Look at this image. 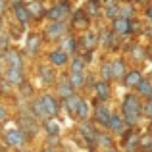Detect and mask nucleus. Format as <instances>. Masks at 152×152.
Masks as SVG:
<instances>
[{
  "label": "nucleus",
  "mask_w": 152,
  "mask_h": 152,
  "mask_svg": "<svg viewBox=\"0 0 152 152\" xmlns=\"http://www.w3.org/2000/svg\"><path fill=\"white\" fill-rule=\"evenodd\" d=\"M83 83H85V77H83V71H71L69 85H71V87H81Z\"/></svg>",
  "instance_id": "bb28decb"
},
{
  "label": "nucleus",
  "mask_w": 152,
  "mask_h": 152,
  "mask_svg": "<svg viewBox=\"0 0 152 152\" xmlns=\"http://www.w3.org/2000/svg\"><path fill=\"white\" fill-rule=\"evenodd\" d=\"M133 2H139V4H146L148 0H133Z\"/></svg>",
  "instance_id": "49530a36"
},
{
  "label": "nucleus",
  "mask_w": 152,
  "mask_h": 152,
  "mask_svg": "<svg viewBox=\"0 0 152 152\" xmlns=\"http://www.w3.org/2000/svg\"><path fill=\"white\" fill-rule=\"evenodd\" d=\"M94 91H96V94H98L100 100H106V98L110 96V87H108L106 81H98L96 85H94Z\"/></svg>",
  "instance_id": "a211bd4d"
},
{
  "label": "nucleus",
  "mask_w": 152,
  "mask_h": 152,
  "mask_svg": "<svg viewBox=\"0 0 152 152\" xmlns=\"http://www.w3.org/2000/svg\"><path fill=\"white\" fill-rule=\"evenodd\" d=\"M27 12H29V15H33V18H42V15H45V8H42V4L39 2V0H29Z\"/></svg>",
  "instance_id": "9b49d317"
},
{
  "label": "nucleus",
  "mask_w": 152,
  "mask_h": 152,
  "mask_svg": "<svg viewBox=\"0 0 152 152\" xmlns=\"http://www.w3.org/2000/svg\"><path fill=\"white\" fill-rule=\"evenodd\" d=\"M87 114H89V106H87V102L81 98V100H79L77 110H75V115H77V118H81V119H85V118H87Z\"/></svg>",
  "instance_id": "cd10ccee"
},
{
  "label": "nucleus",
  "mask_w": 152,
  "mask_h": 152,
  "mask_svg": "<svg viewBox=\"0 0 152 152\" xmlns=\"http://www.w3.org/2000/svg\"><path fill=\"white\" fill-rule=\"evenodd\" d=\"M6 60L10 64V67H21V56H19L18 50H14V48L6 50Z\"/></svg>",
  "instance_id": "ddd939ff"
},
{
  "label": "nucleus",
  "mask_w": 152,
  "mask_h": 152,
  "mask_svg": "<svg viewBox=\"0 0 152 152\" xmlns=\"http://www.w3.org/2000/svg\"><path fill=\"white\" fill-rule=\"evenodd\" d=\"M41 102H42V108H45V112H46L48 118H54V115L58 114V102H56L50 94H45V96L41 98Z\"/></svg>",
  "instance_id": "39448f33"
},
{
  "label": "nucleus",
  "mask_w": 152,
  "mask_h": 152,
  "mask_svg": "<svg viewBox=\"0 0 152 152\" xmlns=\"http://www.w3.org/2000/svg\"><path fill=\"white\" fill-rule=\"evenodd\" d=\"M83 67H85V60L83 58H75L71 62V71H83Z\"/></svg>",
  "instance_id": "72a5a7b5"
},
{
  "label": "nucleus",
  "mask_w": 152,
  "mask_h": 152,
  "mask_svg": "<svg viewBox=\"0 0 152 152\" xmlns=\"http://www.w3.org/2000/svg\"><path fill=\"white\" fill-rule=\"evenodd\" d=\"M100 73H102L104 81H106V79H112V69H110V64H102V67H100Z\"/></svg>",
  "instance_id": "c9c22d12"
},
{
  "label": "nucleus",
  "mask_w": 152,
  "mask_h": 152,
  "mask_svg": "<svg viewBox=\"0 0 152 152\" xmlns=\"http://www.w3.org/2000/svg\"><path fill=\"white\" fill-rule=\"evenodd\" d=\"M0 81H2V71H0Z\"/></svg>",
  "instance_id": "8fccbe9b"
},
{
  "label": "nucleus",
  "mask_w": 152,
  "mask_h": 152,
  "mask_svg": "<svg viewBox=\"0 0 152 152\" xmlns=\"http://www.w3.org/2000/svg\"><path fill=\"white\" fill-rule=\"evenodd\" d=\"M58 93H60L62 98H66V96H69V94L73 93V87H71L69 83H62V85L58 87Z\"/></svg>",
  "instance_id": "c756f323"
},
{
  "label": "nucleus",
  "mask_w": 152,
  "mask_h": 152,
  "mask_svg": "<svg viewBox=\"0 0 152 152\" xmlns=\"http://www.w3.org/2000/svg\"><path fill=\"white\" fill-rule=\"evenodd\" d=\"M142 108H145V110H142L145 115H152V100H150V98H146V104Z\"/></svg>",
  "instance_id": "58836bf2"
},
{
  "label": "nucleus",
  "mask_w": 152,
  "mask_h": 152,
  "mask_svg": "<svg viewBox=\"0 0 152 152\" xmlns=\"http://www.w3.org/2000/svg\"><path fill=\"white\" fill-rule=\"evenodd\" d=\"M139 142H142V146H145V148H148V146H150V137L146 135V137H142V141H139Z\"/></svg>",
  "instance_id": "79ce46f5"
},
{
  "label": "nucleus",
  "mask_w": 152,
  "mask_h": 152,
  "mask_svg": "<svg viewBox=\"0 0 152 152\" xmlns=\"http://www.w3.org/2000/svg\"><path fill=\"white\" fill-rule=\"evenodd\" d=\"M39 46H41V37L39 35H29V39H27V52L29 54H37Z\"/></svg>",
  "instance_id": "dca6fc26"
},
{
  "label": "nucleus",
  "mask_w": 152,
  "mask_h": 152,
  "mask_svg": "<svg viewBox=\"0 0 152 152\" xmlns=\"http://www.w3.org/2000/svg\"><path fill=\"white\" fill-rule=\"evenodd\" d=\"M31 108H33V112L39 115V118H48V115H46V112H45V108H42V102L41 100H35Z\"/></svg>",
  "instance_id": "7c9ffc66"
},
{
  "label": "nucleus",
  "mask_w": 152,
  "mask_h": 152,
  "mask_svg": "<svg viewBox=\"0 0 152 152\" xmlns=\"http://www.w3.org/2000/svg\"><path fill=\"white\" fill-rule=\"evenodd\" d=\"M135 145L139 146V137H135V135H129V139L125 141V148H127V152H135Z\"/></svg>",
  "instance_id": "2f4dec72"
},
{
  "label": "nucleus",
  "mask_w": 152,
  "mask_h": 152,
  "mask_svg": "<svg viewBox=\"0 0 152 152\" xmlns=\"http://www.w3.org/2000/svg\"><path fill=\"white\" fill-rule=\"evenodd\" d=\"M123 77H125V85H127V87H137L139 81L142 79V75L139 73V71H129V73L123 75Z\"/></svg>",
  "instance_id": "412c9836"
},
{
  "label": "nucleus",
  "mask_w": 152,
  "mask_h": 152,
  "mask_svg": "<svg viewBox=\"0 0 152 152\" xmlns=\"http://www.w3.org/2000/svg\"><path fill=\"white\" fill-rule=\"evenodd\" d=\"M64 100H66V108L69 110V114L75 115V110H77V106H79V100H81V96H77V94L71 93L69 96H66Z\"/></svg>",
  "instance_id": "f3484780"
},
{
  "label": "nucleus",
  "mask_w": 152,
  "mask_h": 152,
  "mask_svg": "<svg viewBox=\"0 0 152 152\" xmlns=\"http://www.w3.org/2000/svg\"><path fill=\"white\" fill-rule=\"evenodd\" d=\"M8 118V114H6V110H4L2 106H0V121H4V119Z\"/></svg>",
  "instance_id": "37998d69"
},
{
  "label": "nucleus",
  "mask_w": 152,
  "mask_h": 152,
  "mask_svg": "<svg viewBox=\"0 0 152 152\" xmlns=\"http://www.w3.org/2000/svg\"><path fill=\"white\" fill-rule=\"evenodd\" d=\"M87 25H89V15L85 14V12H75L73 15V27L75 29H87Z\"/></svg>",
  "instance_id": "f8f14e48"
},
{
  "label": "nucleus",
  "mask_w": 152,
  "mask_h": 152,
  "mask_svg": "<svg viewBox=\"0 0 152 152\" xmlns=\"http://www.w3.org/2000/svg\"><path fill=\"white\" fill-rule=\"evenodd\" d=\"M8 50V39H2L0 41V52H6Z\"/></svg>",
  "instance_id": "a19ab883"
},
{
  "label": "nucleus",
  "mask_w": 152,
  "mask_h": 152,
  "mask_svg": "<svg viewBox=\"0 0 152 152\" xmlns=\"http://www.w3.org/2000/svg\"><path fill=\"white\" fill-rule=\"evenodd\" d=\"M118 14H119V8H118V4L110 2V4H108V8H106V15H108V18H115Z\"/></svg>",
  "instance_id": "473e14b6"
},
{
  "label": "nucleus",
  "mask_w": 152,
  "mask_h": 152,
  "mask_svg": "<svg viewBox=\"0 0 152 152\" xmlns=\"http://www.w3.org/2000/svg\"><path fill=\"white\" fill-rule=\"evenodd\" d=\"M4 10H6V0H0V15L4 14Z\"/></svg>",
  "instance_id": "c03bdc74"
},
{
  "label": "nucleus",
  "mask_w": 152,
  "mask_h": 152,
  "mask_svg": "<svg viewBox=\"0 0 152 152\" xmlns=\"http://www.w3.org/2000/svg\"><path fill=\"white\" fill-rule=\"evenodd\" d=\"M106 152H118V150H114V148H110V150H106Z\"/></svg>",
  "instance_id": "09e8293b"
},
{
  "label": "nucleus",
  "mask_w": 152,
  "mask_h": 152,
  "mask_svg": "<svg viewBox=\"0 0 152 152\" xmlns=\"http://www.w3.org/2000/svg\"><path fill=\"white\" fill-rule=\"evenodd\" d=\"M96 142L102 146H106V148H112V139L106 137V135H96Z\"/></svg>",
  "instance_id": "f704fd0d"
},
{
  "label": "nucleus",
  "mask_w": 152,
  "mask_h": 152,
  "mask_svg": "<svg viewBox=\"0 0 152 152\" xmlns=\"http://www.w3.org/2000/svg\"><path fill=\"white\" fill-rule=\"evenodd\" d=\"M64 31H66V25L62 21H52L46 27V39H58L64 35Z\"/></svg>",
  "instance_id": "423d86ee"
},
{
  "label": "nucleus",
  "mask_w": 152,
  "mask_h": 152,
  "mask_svg": "<svg viewBox=\"0 0 152 152\" xmlns=\"http://www.w3.org/2000/svg\"><path fill=\"white\" fill-rule=\"evenodd\" d=\"M114 33L115 35H127L129 33V19L127 18H115L114 19Z\"/></svg>",
  "instance_id": "6e6552de"
},
{
  "label": "nucleus",
  "mask_w": 152,
  "mask_h": 152,
  "mask_svg": "<svg viewBox=\"0 0 152 152\" xmlns=\"http://www.w3.org/2000/svg\"><path fill=\"white\" fill-rule=\"evenodd\" d=\"M81 131H83V135H85V139H87V141H89L91 142V145H96V131H94L93 129V127H89V125H87V123H85V125H81Z\"/></svg>",
  "instance_id": "5701e85b"
},
{
  "label": "nucleus",
  "mask_w": 152,
  "mask_h": 152,
  "mask_svg": "<svg viewBox=\"0 0 152 152\" xmlns=\"http://www.w3.org/2000/svg\"><path fill=\"white\" fill-rule=\"evenodd\" d=\"M50 62L54 64V66H66L67 64V54L64 50H54V52H50Z\"/></svg>",
  "instance_id": "4468645a"
},
{
  "label": "nucleus",
  "mask_w": 152,
  "mask_h": 152,
  "mask_svg": "<svg viewBox=\"0 0 152 152\" xmlns=\"http://www.w3.org/2000/svg\"><path fill=\"white\" fill-rule=\"evenodd\" d=\"M23 2V0H10V4H12V8H14V6H18V4H21Z\"/></svg>",
  "instance_id": "a18cd8bd"
},
{
  "label": "nucleus",
  "mask_w": 152,
  "mask_h": 152,
  "mask_svg": "<svg viewBox=\"0 0 152 152\" xmlns=\"http://www.w3.org/2000/svg\"><path fill=\"white\" fill-rule=\"evenodd\" d=\"M45 129H46V133H48L50 137H54V135L60 133V123L54 121V119H46L45 121Z\"/></svg>",
  "instance_id": "b1692460"
},
{
  "label": "nucleus",
  "mask_w": 152,
  "mask_h": 152,
  "mask_svg": "<svg viewBox=\"0 0 152 152\" xmlns=\"http://www.w3.org/2000/svg\"><path fill=\"white\" fill-rule=\"evenodd\" d=\"M137 91L145 98H150L152 96V85H150V81H148V79H141V81H139V85H137Z\"/></svg>",
  "instance_id": "6ab92c4d"
},
{
  "label": "nucleus",
  "mask_w": 152,
  "mask_h": 152,
  "mask_svg": "<svg viewBox=\"0 0 152 152\" xmlns=\"http://www.w3.org/2000/svg\"><path fill=\"white\" fill-rule=\"evenodd\" d=\"M14 14H15V18L19 19V23H21V25H25V23L29 21V12H27V8L21 6V4L14 6Z\"/></svg>",
  "instance_id": "2eb2a0df"
},
{
  "label": "nucleus",
  "mask_w": 152,
  "mask_h": 152,
  "mask_svg": "<svg viewBox=\"0 0 152 152\" xmlns=\"http://www.w3.org/2000/svg\"><path fill=\"white\" fill-rule=\"evenodd\" d=\"M108 119H110V112H108L106 106H98L96 108V121L100 123V125H106Z\"/></svg>",
  "instance_id": "4be33fe9"
},
{
  "label": "nucleus",
  "mask_w": 152,
  "mask_h": 152,
  "mask_svg": "<svg viewBox=\"0 0 152 152\" xmlns=\"http://www.w3.org/2000/svg\"><path fill=\"white\" fill-rule=\"evenodd\" d=\"M0 27H2V23H0Z\"/></svg>",
  "instance_id": "3c124183"
},
{
  "label": "nucleus",
  "mask_w": 152,
  "mask_h": 152,
  "mask_svg": "<svg viewBox=\"0 0 152 152\" xmlns=\"http://www.w3.org/2000/svg\"><path fill=\"white\" fill-rule=\"evenodd\" d=\"M110 69H112V79H121L125 75V64L121 60H114V62H110Z\"/></svg>",
  "instance_id": "1a4fd4ad"
},
{
  "label": "nucleus",
  "mask_w": 152,
  "mask_h": 152,
  "mask_svg": "<svg viewBox=\"0 0 152 152\" xmlns=\"http://www.w3.org/2000/svg\"><path fill=\"white\" fill-rule=\"evenodd\" d=\"M62 46H64L62 50L66 52V54H67V52H73V50H75V46H77V41H75L73 37H67L66 41H64V45H62Z\"/></svg>",
  "instance_id": "c85d7f7f"
},
{
  "label": "nucleus",
  "mask_w": 152,
  "mask_h": 152,
  "mask_svg": "<svg viewBox=\"0 0 152 152\" xmlns=\"http://www.w3.org/2000/svg\"><path fill=\"white\" fill-rule=\"evenodd\" d=\"M67 14H69V4L62 0V2H58L54 8H50L46 15H48L52 21H64V18H66Z\"/></svg>",
  "instance_id": "7ed1b4c3"
},
{
  "label": "nucleus",
  "mask_w": 152,
  "mask_h": 152,
  "mask_svg": "<svg viewBox=\"0 0 152 152\" xmlns=\"http://www.w3.org/2000/svg\"><path fill=\"white\" fill-rule=\"evenodd\" d=\"M19 87H21V94H23V96H29V94H31V91H33V87H31V85H27V83H25V79H23V81L19 83Z\"/></svg>",
  "instance_id": "e433bc0d"
},
{
  "label": "nucleus",
  "mask_w": 152,
  "mask_h": 152,
  "mask_svg": "<svg viewBox=\"0 0 152 152\" xmlns=\"http://www.w3.org/2000/svg\"><path fill=\"white\" fill-rule=\"evenodd\" d=\"M85 14L87 15H98L100 14V8H98L96 0H89V2L85 4Z\"/></svg>",
  "instance_id": "a878e982"
},
{
  "label": "nucleus",
  "mask_w": 152,
  "mask_h": 152,
  "mask_svg": "<svg viewBox=\"0 0 152 152\" xmlns=\"http://www.w3.org/2000/svg\"><path fill=\"white\" fill-rule=\"evenodd\" d=\"M25 141H27V137L19 129H12V131H8V133H6V142L10 146H15V148H18V146H21Z\"/></svg>",
  "instance_id": "20e7f679"
},
{
  "label": "nucleus",
  "mask_w": 152,
  "mask_h": 152,
  "mask_svg": "<svg viewBox=\"0 0 152 152\" xmlns=\"http://www.w3.org/2000/svg\"><path fill=\"white\" fill-rule=\"evenodd\" d=\"M131 54H133L135 58H145V50H142L141 46H137V48H133V50H131Z\"/></svg>",
  "instance_id": "ea45409f"
},
{
  "label": "nucleus",
  "mask_w": 152,
  "mask_h": 152,
  "mask_svg": "<svg viewBox=\"0 0 152 152\" xmlns=\"http://www.w3.org/2000/svg\"><path fill=\"white\" fill-rule=\"evenodd\" d=\"M131 14H133V8H131V6H123L121 10H119V15H121V18H127V19H129Z\"/></svg>",
  "instance_id": "4c0bfd02"
},
{
  "label": "nucleus",
  "mask_w": 152,
  "mask_h": 152,
  "mask_svg": "<svg viewBox=\"0 0 152 152\" xmlns=\"http://www.w3.org/2000/svg\"><path fill=\"white\" fill-rule=\"evenodd\" d=\"M54 71L50 69L48 66H42L41 67V79H42V83H45V85H52V83H54Z\"/></svg>",
  "instance_id": "aec40b11"
},
{
  "label": "nucleus",
  "mask_w": 152,
  "mask_h": 152,
  "mask_svg": "<svg viewBox=\"0 0 152 152\" xmlns=\"http://www.w3.org/2000/svg\"><path fill=\"white\" fill-rule=\"evenodd\" d=\"M96 2H98V0H96Z\"/></svg>",
  "instance_id": "603ef678"
},
{
  "label": "nucleus",
  "mask_w": 152,
  "mask_h": 152,
  "mask_svg": "<svg viewBox=\"0 0 152 152\" xmlns=\"http://www.w3.org/2000/svg\"><path fill=\"white\" fill-rule=\"evenodd\" d=\"M123 123H125V121H123L118 114H114V115H110V119H108L106 125L110 127L114 133H123V129H125V125H123Z\"/></svg>",
  "instance_id": "9d476101"
},
{
  "label": "nucleus",
  "mask_w": 152,
  "mask_h": 152,
  "mask_svg": "<svg viewBox=\"0 0 152 152\" xmlns=\"http://www.w3.org/2000/svg\"><path fill=\"white\" fill-rule=\"evenodd\" d=\"M96 42H98V37L94 33H87L85 39H83V46H85L87 50H93L94 46H96Z\"/></svg>",
  "instance_id": "393cba45"
},
{
  "label": "nucleus",
  "mask_w": 152,
  "mask_h": 152,
  "mask_svg": "<svg viewBox=\"0 0 152 152\" xmlns=\"http://www.w3.org/2000/svg\"><path fill=\"white\" fill-rule=\"evenodd\" d=\"M19 131H21L25 137H33L37 135V125H35V119L27 114L19 115Z\"/></svg>",
  "instance_id": "f03ea898"
},
{
  "label": "nucleus",
  "mask_w": 152,
  "mask_h": 152,
  "mask_svg": "<svg viewBox=\"0 0 152 152\" xmlns=\"http://www.w3.org/2000/svg\"><path fill=\"white\" fill-rule=\"evenodd\" d=\"M42 152H54V150H52V148H45V150H42Z\"/></svg>",
  "instance_id": "de8ad7c7"
},
{
  "label": "nucleus",
  "mask_w": 152,
  "mask_h": 152,
  "mask_svg": "<svg viewBox=\"0 0 152 152\" xmlns=\"http://www.w3.org/2000/svg\"><path fill=\"white\" fill-rule=\"evenodd\" d=\"M6 81L10 85H19L23 81V73H21V67H10L6 71Z\"/></svg>",
  "instance_id": "0eeeda50"
},
{
  "label": "nucleus",
  "mask_w": 152,
  "mask_h": 152,
  "mask_svg": "<svg viewBox=\"0 0 152 152\" xmlns=\"http://www.w3.org/2000/svg\"><path fill=\"white\" fill-rule=\"evenodd\" d=\"M141 114H142V104L137 98V94H127L123 98V115H125L127 125H135Z\"/></svg>",
  "instance_id": "f257e3e1"
}]
</instances>
